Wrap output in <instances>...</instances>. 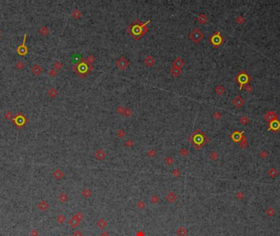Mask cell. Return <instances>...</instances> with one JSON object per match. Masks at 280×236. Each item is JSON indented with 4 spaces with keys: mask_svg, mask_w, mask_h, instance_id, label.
<instances>
[{
    "mask_svg": "<svg viewBox=\"0 0 280 236\" xmlns=\"http://www.w3.org/2000/svg\"><path fill=\"white\" fill-rule=\"evenodd\" d=\"M59 199L62 203H65L66 201L67 200V196H66L65 194H61L59 196Z\"/></svg>",
    "mask_w": 280,
    "mask_h": 236,
    "instance_id": "cell-31",
    "label": "cell"
},
{
    "mask_svg": "<svg viewBox=\"0 0 280 236\" xmlns=\"http://www.w3.org/2000/svg\"><path fill=\"white\" fill-rule=\"evenodd\" d=\"M203 37H204L203 33H202L199 29H197V28H195L193 31H192L190 34H189V38H190V40H193L194 43L201 42V40L203 39Z\"/></svg>",
    "mask_w": 280,
    "mask_h": 236,
    "instance_id": "cell-2",
    "label": "cell"
},
{
    "mask_svg": "<svg viewBox=\"0 0 280 236\" xmlns=\"http://www.w3.org/2000/svg\"><path fill=\"white\" fill-rule=\"evenodd\" d=\"M245 90H246V91H248V92L251 91V88L250 87V85H246V88H245Z\"/></svg>",
    "mask_w": 280,
    "mask_h": 236,
    "instance_id": "cell-45",
    "label": "cell"
},
{
    "mask_svg": "<svg viewBox=\"0 0 280 236\" xmlns=\"http://www.w3.org/2000/svg\"><path fill=\"white\" fill-rule=\"evenodd\" d=\"M79 222H80V221H79V220H77V219H75L74 216H73L71 219L69 220V224H70V226H71L72 228H76V227L79 225Z\"/></svg>",
    "mask_w": 280,
    "mask_h": 236,
    "instance_id": "cell-16",
    "label": "cell"
},
{
    "mask_svg": "<svg viewBox=\"0 0 280 236\" xmlns=\"http://www.w3.org/2000/svg\"><path fill=\"white\" fill-rule=\"evenodd\" d=\"M270 126H269V130H272L273 131H278L280 130V122L278 120L273 121V122H270Z\"/></svg>",
    "mask_w": 280,
    "mask_h": 236,
    "instance_id": "cell-9",
    "label": "cell"
},
{
    "mask_svg": "<svg viewBox=\"0 0 280 236\" xmlns=\"http://www.w3.org/2000/svg\"><path fill=\"white\" fill-rule=\"evenodd\" d=\"M150 201H151V203H155V204H156V203H158V201H159V198H158V197H157V196H156V195H153V196H152V197H151V199H150Z\"/></svg>",
    "mask_w": 280,
    "mask_h": 236,
    "instance_id": "cell-32",
    "label": "cell"
},
{
    "mask_svg": "<svg viewBox=\"0 0 280 236\" xmlns=\"http://www.w3.org/2000/svg\"><path fill=\"white\" fill-rule=\"evenodd\" d=\"M218 157H219L218 153H217V152H215V151H212V152L210 153V158L211 159V160H213V161L216 160L217 158H218Z\"/></svg>",
    "mask_w": 280,
    "mask_h": 236,
    "instance_id": "cell-24",
    "label": "cell"
},
{
    "mask_svg": "<svg viewBox=\"0 0 280 236\" xmlns=\"http://www.w3.org/2000/svg\"><path fill=\"white\" fill-rule=\"evenodd\" d=\"M214 117L216 119V120H219V119H220V117H221V114H220V112H215V113H214Z\"/></svg>",
    "mask_w": 280,
    "mask_h": 236,
    "instance_id": "cell-40",
    "label": "cell"
},
{
    "mask_svg": "<svg viewBox=\"0 0 280 236\" xmlns=\"http://www.w3.org/2000/svg\"><path fill=\"white\" fill-rule=\"evenodd\" d=\"M148 155L149 156L151 157H153L155 155H156V151L154 150V149H150V150L148 151Z\"/></svg>",
    "mask_w": 280,
    "mask_h": 236,
    "instance_id": "cell-36",
    "label": "cell"
},
{
    "mask_svg": "<svg viewBox=\"0 0 280 236\" xmlns=\"http://www.w3.org/2000/svg\"><path fill=\"white\" fill-rule=\"evenodd\" d=\"M165 163H166L168 166H171V164L174 162V159L172 158L171 157H165Z\"/></svg>",
    "mask_w": 280,
    "mask_h": 236,
    "instance_id": "cell-29",
    "label": "cell"
},
{
    "mask_svg": "<svg viewBox=\"0 0 280 236\" xmlns=\"http://www.w3.org/2000/svg\"><path fill=\"white\" fill-rule=\"evenodd\" d=\"M74 217L75 218V219L78 220L79 221H80V220H82V219H83V217H84V214H83L82 212H77V213L74 216Z\"/></svg>",
    "mask_w": 280,
    "mask_h": 236,
    "instance_id": "cell-25",
    "label": "cell"
},
{
    "mask_svg": "<svg viewBox=\"0 0 280 236\" xmlns=\"http://www.w3.org/2000/svg\"><path fill=\"white\" fill-rule=\"evenodd\" d=\"M54 177L57 179H61L62 178V176H63V172L61 170H57L56 171L54 172Z\"/></svg>",
    "mask_w": 280,
    "mask_h": 236,
    "instance_id": "cell-22",
    "label": "cell"
},
{
    "mask_svg": "<svg viewBox=\"0 0 280 236\" xmlns=\"http://www.w3.org/2000/svg\"><path fill=\"white\" fill-rule=\"evenodd\" d=\"M54 66H55L56 68L60 69V68H62V64L59 63V62H57V63H56V64L54 65Z\"/></svg>",
    "mask_w": 280,
    "mask_h": 236,
    "instance_id": "cell-44",
    "label": "cell"
},
{
    "mask_svg": "<svg viewBox=\"0 0 280 236\" xmlns=\"http://www.w3.org/2000/svg\"><path fill=\"white\" fill-rule=\"evenodd\" d=\"M71 15H72V16L74 17V18H75V19H79V17L82 16V12H81L79 10L76 9V10H74V11H73L72 13H71Z\"/></svg>",
    "mask_w": 280,
    "mask_h": 236,
    "instance_id": "cell-18",
    "label": "cell"
},
{
    "mask_svg": "<svg viewBox=\"0 0 280 236\" xmlns=\"http://www.w3.org/2000/svg\"><path fill=\"white\" fill-rule=\"evenodd\" d=\"M101 236H109V234L107 232V231H103V232L101 234Z\"/></svg>",
    "mask_w": 280,
    "mask_h": 236,
    "instance_id": "cell-46",
    "label": "cell"
},
{
    "mask_svg": "<svg viewBox=\"0 0 280 236\" xmlns=\"http://www.w3.org/2000/svg\"><path fill=\"white\" fill-rule=\"evenodd\" d=\"M170 72H171V75H173L174 77H178V76H179L180 74H181L182 71H181V69L175 68V67H173V66H172L171 69L170 70Z\"/></svg>",
    "mask_w": 280,
    "mask_h": 236,
    "instance_id": "cell-14",
    "label": "cell"
},
{
    "mask_svg": "<svg viewBox=\"0 0 280 236\" xmlns=\"http://www.w3.org/2000/svg\"><path fill=\"white\" fill-rule=\"evenodd\" d=\"M269 174H270L271 176L274 177V175H276V170H275V169H272V170H271L269 172Z\"/></svg>",
    "mask_w": 280,
    "mask_h": 236,
    "instance_id": "cell-42",
    "label": "cell"
},
{
    "mask_svg": "<svg viewBox=\"0 0 280 236\" xmlns=\"http://www.w3.org/2000/svg\"><path fill=\"white\" fill-rule=\"evenodd\" d=\"M179 153L183 156V157H186V156L188 154V149H186V148H182V149H180Z\"/></svg>",
    "mask_w": 280,
    "mask_h": 236,
    "instance_id": "cell-33",
    "label": "cell"
},
{
    "mask_svg": "<svg viewBox=\"0 0 280 236\" xmlns=\"http://www.w3.org/2000/svg\"><path fill=\"white\" fill-rule=\"evenodd\" d=\"M187 233H188L187 229L184 226L179 227V228L177 229V231H176V234H177L178 236H186Z\"/></svg>",
    "mask_w": 280,
    "mask_h": 236,
    "instance_id": "cell-15",
    "label": "cell"
},
{
    "mask_svg": "<svg viewBox=\"0 0 280 236\" xmlns=\"http://www.w3.org/2000/svg\"><path fill=\"white\" fill-rule=\"evenodd\" d=\"M233 104L238 108L242 107L243 104H244V99L241 96H237L236 98H234L233 100Z\"/></svg>",
    "mask_w": 280,
    "mask_h": 236,
    "instance_id": "cell-8",
    "label": "cell"
},
{
    "mask_svg": "<svg viewBox=\"0 0 280 236\" xmlns=\"http://www.w3.org/2000/svg\"><path fill=\"white\" fill-rule=\"evenodd\" d=\"M143 63L145 66H148V67H151V66H153L154 65L156 64V59H155L152 55H148L144 58Z\"/></svg>",
    "mask_w": 280,
    "mask_h": 236,
    "instance_id": "cell-6",
    "label": "cell"
},
{
    "mask_svg": "<svg viewBox=\"0 0 280 236\" xmlns=\"http://www.w3.org/2000/svg\"><path fill=\"white\" fill-rule=\"evenodd\" d=\"M197 20L198 23L202 24V25H204V24H206V22H207L208 18H207V16H206L204 13H201V14L199 15V16H197Z\"/></svg>",
    "mask_w": 280,
    "mask_h": 236,
    "instance_id": "cell-13",
    "label": "cell"
},
{
    "mask_svg": "<svg viewBox=\"0 0 280 236\" xmlns=\"http://www.w3.org/2000/svg\"><path fill=\"white\" fill-rule=\"evenodd\" d=\"M82 195L85 197V198H89V197L92 195V193L90 191V189H85L82 191Z\"/></svg>",
    "mask_w": 280,
    "mask_h": 236,
    "instance_id": "cell-20",
    "label": "cell"
},
{
    "mask_svg": "<svg viewBox=\"0 0 280 236\" xmlns=\"http://www.w3.org/2000/svg\"><path fill=\"white\" fill-rule=\"evenodd\" d=\"M94 62H95V57L93 55H89L85 59V62L88 65H92Z\"/></svg>",
    "mask_w": 280,
    "mask_h": 236,
    "instance_id": "cell-19",
    "label": "cell"
},
{
    "mask_svg": "<svg viewBox=\"0 0 280 236\" xmlns=\"http://www.w3.org/2000/svg\"><path fill=\"white\" fill-rule=\"evenodd\" d=\"M107 223L102 219L99 220L98 221V226L99 228H101V229H104L105 227L107 226Z\"/></svg>",
    "mask_w": 280,
    "mask_h": 236,
    "instance_id": "cell-21",
    "label": "cell"
},
{
    "mask_svg": "<svg viewBox=\"0 0 280 236\" xmlns=\"http://www.w3.org/2000/svg\"><path fill=\"white\" fill-rule=\"evenodd\" d=\"M246 146H247V138H246V137L243 136L242 139L241 140V147H242V148H246Z\"/></svg>",
    "mask_w": 280,
    "mask_h": 236,
    "instance_id": "cell-35",
    "label": "cell"
},
{
    "mask_svg": "<svg viewBox=\"0 0 280 236\" xmlns=\"http://www.w3.org/2000/svg\"><path fill=\"white\" fill-rule=\"evenodd\" d=\"M57 220L60 223V224H63L66 220V218L63 215H59L58 216V217L57 218Z\"/></svg>",
    "mask_w": 280,
    "mask_h": 236,
    "instance_id": "cell-28",
    "label": "cell"
},
{
    "mask_svg": "<svg viewBox=\"0 0 280 236\" xmlns=\"http://www.w3.org/2000/svg\"><path fill=\"white\" fill-rule=\"evenodd\" d=\"M144 206H145V203H144L143 201H139V202L138 203V207H139V209H143Z\"/></svg>",
    "mask_w": 280,
    "mask_h": 236,
    "instance_id": "cell-41",
    "label": "cell"
},
{
    "mask_svg": "<svg viewBox=\"0 0 280 236\" xmlns=\"http://www.w3.org/2000/svg\"><path fill=\"white\" fill-rule=\"evenodd\" d=\"M236 81L238 82L239 84L241 85V90L242 88V85L246 84H248L250 81H251V77L249 76L248 74H247L245 71H241L240 73H238V75L236 77Z\"/></svg>",
    "mask_w": 280,
    "mask_h": 236,
    "instance_id": "cell-1",
    "label": "cell"
},
{
    "mask_svg": "<svg viewBox=\"0 0 280 236\" xmlns=\"http://www.w3.org/2000/svg\"><path fill=\"white\" fill-rule=\"evenodd\" d=\"M264 120H265L266 122H273V121L278 120V115H277V113L275 112L270 111V112H267V113L264 115Z\"/></svg>",
    "mask_w": 280,
    "mask_h": 236,
    "instance_id": "cell-5",
    "label": "cell"
},
{
    "mask_svg": "<svg viewBox=\"0 0 280 236\" xmlns=\"http://www.w3.org/2000/svg\"><path fill=\"white\" fill-rule=\"evenodd\" d=\"M116 135L118 136L119 138H124V135H125V131L124 130H119L117 131V134H116Z\"/></svg>",
    "mask_w": 280,
    "mask_h": 236,
    "instance_id": "cell-26",
    "label": "cell"
},
{
    "mask_svg": "<svg viewBox=\"0 0 280 236\" xmlns=\"http://www.w3.org/2000/svg\"><path fill=\"white\" fill-rule=\"evenodd\" d=\"M210 41L215 47H218L224 42V39L220 36L219 32H215L210 38Z\"/></svg>",
    "mask_w": 280,
    "mask_h": 236,
    "instance_id": "cell-4",
    "label": "cell"
},
{
    "mask_svg": "<svg viewBox=\"0 0 280 236\" xmlns=\"http://www.w3.org/2000/svg\"><path fill=\"white\" fill-rule=\"evenodd\" d=\"M236 21H237V23L238 24H239V25H242V24L245 21V20H244V18H243L242 16H239L238 18H237V20H236Z\"/></svg>",
    "mask_w": 280,
    "mask_h": 236,
    "instance_id": "cell-37",
    "label": "cell"
},
{
    "mask_svg": "<svg viewBox=\"0 0 280 236\" xmlns=\"http://www.w3.org/2000/svg\"><path fill=\"white\" fill-rule=\"evenodd\" d=\"M124 107H123L122 105H119L117 107H116V112H117L118 114H123L124 112Z\"/></svg>",
    "mask_w": 280,
    "mask_h": 236,
    "instance_id": "cell-27",
    "label": "cell"
},
{
    "mask_svg": "<svg viewBox=\"0 0 280 236\" xmlns=\"http://www.w3.org/2000/svg\"><path fill=\"white\" fill-rule=\"evenodd\" d=\"M38 207H39V208L41 209V210H45V209L47 208V207H48V203L44 202V203H40V204L39 205Z\"/></svg>",
    "mask_w": 280,
    "mask_h": 236,
    "instance_id": "cell-34",
    "label": "cell"
},
{
    "mask_svg": "<svg viewBox=\"0 0 280 236\" xmlns=\"http://www.w3.org/2000/svg\"><path fill=\"white\" fill-rule=\"evenodd\" d=\"M184 65H185L184 62L183 61V59L181 57H176L175 59L174 60L173 63H172V66H173V67H175V68L182 69L184 66Z\"/></svg>",
    "mask_w": 280,
    "mask_h": 236,
    "instance_id": "cell-7",
    "label": "cell"
},
{
    "mask_svg": "<svg viewBox=\"0 0 280 236\" xmlns=\"http://www.w3.org/2000/svg\"><path fill=\"white\" fill-rule=\"evenodd\" d=\"M95 157L99 161H102L106 157V153L102 150V149H98L95 152Z\"/></svg>",
    "mask_w": 280,
    "mask_h": 236,
    "instance_id": "cell-12",
    "label": "cell"
},
{
    "mask_svg": "<svg viewBox=\"0 0 280 236\" xmlns=\"http://www.w3.org/2000/svg\"><path fill=\"white\" fill-rule=\"evenodd\" d=\"M165 198H166V200L169 203H174L176 201V199H177V195H176L175 193L171 191L165 195Z\"/></svg>",
    "mask_w": 280,
    "mask_h": 236,
    "instance_id": "cell-10",
    "label": "cell"
},
{
    "mask_svg": "<svg viewBox=\"0 0 280 236\" xmlns=\"http://www.w3.org/2000/svg\"><path fill=\"white\" fill-rule=\"evenodd\" d=\"M242 138H243L242 134L240 133V132H238V131L233 132L231 135V138L233 140L234 142H241V140L242 139Z\"/></svg>",
    "mask_w": 280,
    "mask_h": 236,
    "instance_id": "cell-11",
    "label": "cell"
},
{
    "mask_svg": "<svg viewBox=\"0 0 280 236\" xmlns=\"http://www.w3.org/2000/svg\"><path fill=\"white\" fill-rule=\"evenodd\" d=\"M123 115L124 116H127V117H130V116L132 115V110L130 108H124Z\"/></svg>",
    "mask_w": 280,
    "mask_h": 236,
    "instance_id": "cell-23",
    "label": "cell"
},
{
    "mask_svg": "<svg viewBox=\"0 0 280 236\" xmlns=\"http://www.w3.org/2000/svg\"><path fill=\"white\" fill-rule=\"evenodd\" d=\"M172 175H173L174 176H175V177H178L179 175H180V171L178 170V169H175V170L173 171V172H172Z\"/></svg>",
    "mask_w": 280,
    "mask_h": 236,
    "instance_id": "cell-39",
    "label": "cell"
},
{
    "mask_svg": "<svg viewBox=\"0 0 280 236\" xmlns=\"http://www.w3.org/2000/svg\"><path fill=\"white\" fill-rule=\"evenodd\" d=\"M98 236H99V235H98Z\"/></svg>",
    "mask_w": 280,
    "mask_h": 236,
    "instance_id": "cell-47",
    "label": "cell"
},
{
    "mask_svg": "<svg viewBox=\"0 0 280 236\" xmlns=\"http://www.w3.org/2000/svg\"><path fill=\"white\" fill-rule=\"evenodd\" d=\"M73 236H83V235H82V233H81L80 231L76 230L74 234H73Z\"/></svg>",
    "mask_w": 280,
    "mask_h": 236,
    "instance_id": "cell-43",
    "label": "cell"
},
{
    "mask_svg": "<svg viewBox=\"0 0 280 236\" xmlns=\"http://www.w3.org/2000/svg\"><path fill=\"white\" fill-rule=\"evenodd\" d=\"M240 122L243 125H247V123L249 122V119L247 117V116H242L240 119Z\"/></svg>",
    "mask_w": 280,
    "mask_h": 236,
    "instance_id": "cell-30",
    "label": "cell"
},
{
    "mask_svg": "<svg viewBox=\"0 0 280 236\" xmlns=\"http://www.w3.org/2000/svg\"><path fill=\"white\" fill-rule=\"evenodd\" d=\"M215 93H216V94H218V95H222V94H225V88H224L222 85L216 86V88H215Z\"/></svg>",
    "mask_w": 280,
    "mask_h": 236,
    "instance_id": "cell-17",
    "label": "cell"
},
{
    "mask_svg": "<svg viewBox=\"0 0 280 236\" xmlns=\"http://www.w3.org/2000/svg\"><path fill=\"white\" fill-rule=\"evenodd\" d=\"M124 144H125V146L127 147H132L133 145V141L131 139H127L125 142H124Z\"/></svg>",
    "mask_w": 280,
    "mask_h": 236,
    "instance_id": "cell-38",
    "label": "cell"
},
{
    "mask_svg": "<svg viewBox=\"0 0 280 236\" xmlns=\"http://www.w3.org/2000/svg\"><path fill=\"white\" fill-rule=\"evenodd\" d=\"M130 65V62L127 60V58L124 56H121L120 58H118L116 61V66H117L120 70L124 71Z\"/></svg>",
    "mask_w": 280,
    "mask_h": 236,
    "instance_id": "cell-3",
    "label": "cell"
}]
</instances>
